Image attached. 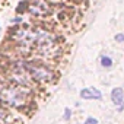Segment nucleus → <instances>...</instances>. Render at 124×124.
Instances as JSON below:
<instances>
[{
	"mask_svg": "<svg viewBox=\"0 0 124 124\" xmlns=\"http://www.w3.org/2000/svg\"><path fill=\"white\" fill-rule=\"evenodd\" d=\"M101 66L102 67H111L112 66V60L108 55H102L101 57Z\"/></svg>",
	"mask_w": 124,
	"mask_h": 124,
	"instance_id": "39448f33",
	"label": "nucleus"
},
{
	"mask_svg": "<svg viewBox=\"0 0 124 124\" xmlns=\"http://www.w3.org/2000/svg\"><path fill=\"white\" fill-rule=\"evenodd\" d=\"M64 118H66V120H69V118H70V109H69V108H66V109H64Z\"/></svg>",
	"mask_w": 124,
	"mask_h": 124,
	"instance_id": "6e6552de",
	"label": "nucleus"
},
{
	"mask_svg": "<svg viewBox=\"0 0 124 124\" xmlns=\"http://www.w3.org/2000/svg\"><path fill=\"white\" fill-rule=\"evenodd\" d=\"M80 96L83 99H101L102 93L95 88H85L80 91Z\"/></svg>",
	"mask_w": 124,
	"mask_h": 124,
	"instance_id": "20e7f679",
	"label": "nucleus"
},
{
	"mask_svg": "<svg viewBox=\"0 0 124 124\" xmlns=\"http://www.w3.org/2000/svg\"><path fill=\"white\" fill-rule=\"evenodd\" d=\"M29 89L13 82L0 83V102L10 107H23L28 101Z\"/></svg>",
	"mask_w": 124,
	"mask_h": 124,
	"instance_id": "f257e3e1",
	"label": "nucleus"
},
{
	"mask_svg": "<svg viewBox=\"0 0 124 124\" xmlns=\"http://www.w3.org/2000/svg\"><path fill=\"white\" fill-rule=\"evenodd\" d=\"M0 32H2V25H0Z\"/></svg>",
	"mask_w": 124,
	"mask_h": 124,
	"instance_id": "1a4fd4ad",
	"label": "nucleus"
},
{
	"mask_svg": "<svg viewBox=\"0 0 124 124\" xmlns=\"http://www.w3.org/2000/svg\"><path fill=\"white\" fill-rule=\"evenodd\" d=\"M83 124H98V121H96L95 118H88V120H86Z\"/></svg>",
	"mask_w": 124,
	"mask_h": 124,
	"instance_id": "0eeeda50",
	"label": "nucleus"
},
{
	"mask_svg": "<svg viewBox=\"0 0 124 124\" xmlns=\"http://www.w3.org/2000/svg\"><path fill=\"white\" fill-rule=\"evenodd\" d=\"M115 41H117V42H124V34L115 35Z\"/></svg>",
	"mask_w": 124,
	"mask_h": 124,
	"instance_id": "423d86ee",
	"label": "nucleus"
},
{
	"mask_svg": "<svg viewBox=\"0 0 124 124\" xmlns=\"http://www.w3.org/2000/svg\"><path fill=\"white\" fill-rule=\"evenodd\" d=\"M111 99L114 102V105H118V109L123 111L124 109V92L121 88H114L111 92Z\"/></svg>",
	"mask_w": 124,
	"mask_h": 124,
	"instance_id": "7ed1b4c3",
	"label": "nucleus"
},
{
	"mask_svg": "<svg viewBox=\"0 0 124 124\" xmlns=\"http://www.w3.org/2000/svg\"><path fill=\"white\" fill-rule=\"evenodd\" d=\"M25 64H26V69L29 72L31 79L34 82L47 83V82H51L54 79L53 70H50L44 64H41V63H32V61H25Z\"/></svg>",
	"mask_w": 124,
	"mask_h": 124,
	"instance_id": "f03ea898",
	"label": "nucleus"
}]
</instances>
